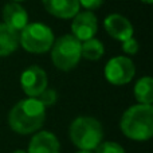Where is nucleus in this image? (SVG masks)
Wrapping results in <instances>:
<instances>
[{"instance_id": "f257e3e1", "label": "nucleus", "mask_w": 153, "mask_h": 153, "mask_svg": "<svg viewBox=\"0 0 153 153\" xmlns=\"http://www.w3.org/2000/svg\"><path fill=\"white\" fill-rule=\"evenodd\" d=\"M46 120V108L36 98L22 100L10 110L8 124L19 134H31L43 126Z\"/></svg>"}, {"instance_id": "f03ea898", "label": "nucleus", "mask_w": 153, "mask_h": 153, "mask_svg": "<svg viewBox=\"0 0 153 153\" xmlns=\"http://www.w3.org/2000/svg\"><path fill=\"white\" fill-rule=\"evenodd\" d=\"M121 130L128 138L134 141H148L153 136L152 105L137 103L124 111L120 121Z\"/></svg>"}, {"instance_id": "7ed1b4c3", "label": "nucleus", "mask_w": 153, "mask_h": 153, "mask_svg": "<svg viewBox=\"0 0 153 153\" xmlns=\"http://www.w3.org/2000/svg\"><path fill=\"white\" fill-rule=\"evenodd\" d=\"M70 140L82 151H94L103 138V128L94 117H76L69 129Z\"/></svg>"}, {"instance_id": "20e7f679", "label": "nucleus", "mask_w": 153, "mask_h": 153, "mask_svg": "<svg viewBox=\"0 0 153 153\" xmlns=\"http://www.w3.org/2000/svg\"><path fill=\"white\" fill-rule=\"evenodd\" d=\"M81 42L71 34L54 40L51 46V59L56 69L62 71L73 70L81 61Z\"/></svg>"}, {"instance_id": "39448f33", "label": "nucleus", "mask_w": 153, "mask_h": 153, "mask_svg": "<svg viewBox=\"0 0 153 153\" xmlns=\"http://www.w3.org/2000/svg\"><path fill=\"white\" fill-rule=\"evenodd\" d=\"M54 34L43 23H28L19 32V45L32 54H45L54 43Z\"/></svg>"}, {"instance_id": "423d86ee", "label": "nucleus", "mask_w": 153, "mask_h": 153, "mask_svg": "<svg viewBox=\"0 0 153 153\" xmlns=\"http://www.w3.org/2000/svg\"><path fill=\"white\" fill-rule=\"evenodd\" d=\"M105 78L109 83L121 86L129 83L136 74L134 63L128 56H114L105 66Z\"/></svg>"}, {"instance_id": "0eeeda50", "label": "nucleus", "mask_w": 153, "mask_h": 153, "mask_svg": "<svg viewBox=\"0 0 153 153\" xmlns=\"http://www.w3.org/2000/svg\"><path fill=\"white\" fill-rule=\"evenodd\" d=\"M47 74L42 67L32 65L28 66L20 75V86L24 94L30 98H38L45 89H47Z\"/></svg>"}, {"instance_id": "6e6552de", "label": "nucleus", "mask_w": 153, "mask_h": 153, "mask_svg": "<svg viewBox=\"0 0 153 153\" xmlns=\"http://www.w3.org/2000/svg\"><path fill=\"white\" fill-rule=\"evenodd\" d=\"M98 30V20L97 16L91 11H85L78 12L73 19L71 23V35H74L79 42L94 38Z\"/></svg>"}, {"instance_id": "1a4fd4ad", "label": "nucleus", "mask_w": 153, "mask_h": 153, "mask_svg": "<svg viewBox=\"0 0 153 153\" xmlns=\"http://www.w3.org/2000/svg\"><path fill=\"white\" fill-rule=\"evenodd\" d=\"M103 27L111 38L120 40V42H124V40L132 38L133 32H134L132 23L120 13H111V15L106 16V19L103 20Z\"/></svg>"}, {"instance_id": "9d476101", "label": "nucleus", "mask_w": 153, "mask_h": 153, "mask_svg": "<svg viewBox=\"0 0 153 153\" xmlns=\"http://www.w3.org/2000/svg\"><path fill=\"white\" fill-rule=\"evenodd\" d=\"M3 22L15 32H20L28 24V13L19 3L10 1L3 7Z\"/></svg>"}, {"instance_id": "9b49d317", "label": "nucleus", "mask_w": 153, "mask_h": 153, "mask_svg": "<svg viewBox=\"0 0 153 153\" xmlns=\"http://www.w3.org/2000/svg\"><path fill=\"white\" fill-rule=\"evenodd\" d=\"M27 153H61V144L55 134L42 130L31 138Z\"/></svg>"}, {"instance_id": "f8f14e48", "label": "nucleus", "mask_w": 153, "mask_h": 153, "mask_svg": "<svg viewBox=\"0 0 153 153\" xmlns=\"http://www.w3.org/2000/svg\"><path fill=\"white\" fill-rule=\"evenodd\" d=\"M42 3L50 15L59 19L74 18L81 8L78 0H42Z\"/></svg>"}, {"instance_id": "ddd939ff", "label": "nucleus", "mask_w": 153, "mask_h": 153, "mask_svg": "<svg viewBox=\"0 0 153 153\" xmlns=\"http://www.w3.org/2000/svg\"><path fill=\"white\" fill-rule=\"evenodd\" d=\"M19 47V34L0 23V56H8Z\"/></svg>"}, {"instance_id": "4468645a", "label": "nucleus", "mask_w": 153, "mask_h": 153, "mask_svg": "<svg viewBox=\"0 0 153 153\" xmlns=\"http://www.w3.org/2000/svg\"><path fill=\"white\" fill-rule=\"evenodd\" d=\"M134 97L138 103L152 105L153 102V81L151 76H143L134 85Z\"/></svg>"}, {"instance_id": "2eb2a0df", "label": "nucleus", "mask_w": 153, "mask_h": 153, "mask_svg": "<svg viewBox=\"0 0 153 153\" xmlns=\"http://www.w3.org/2000/svg\"><path fill=\"white\" fill-rule=\"evenodd\" d=\"M103 54H105V47L102 42L95 38H90L81 43V56L87 61H98L103 56Z\"/></svg>"}, {"instance_id": "dca6fc26", "label": "nucleus", "mask_w": 153, "mask_h": 153, "mask_svg": "<svg viewBox=\"0 0 153 153\" xmlns=\"http://www.w3.org/2000/svg\"><path fill=\"white\" fill-rule=\"evenodd\" d=\"M94 151L95 153H125V149L114 141H103Z\"/></svg>"}, {"instance_id": "f3484780", "label": "nucleus", "mask_w": 153, "mask_h": 153, "mask_svg": "<svg viewBox=\"0 0 153 153\" xmlns=\"http://www.w3.org/2000/svg\"><path fill=\"white\" fill-rule=\"evenodd\" d=\"M36 100L39 101L45 108H47V106H53L54 103L58 101V94H56V91L53 89H45L42 91V94H40Z\"/></svg>"}, {"instance_id": "a211bd4d", "label": "nucleus", "mask_w": 153, "mask_h": 153, "mask_svg": "<svg viewBox=\"0 0 153 153\" xmlns=\"http://www.w3.org/2000/svg\"><path fill=\"white\" fill-rule=\"evenodd\" d=\"M122 51L128 55H134L138 53V42L134 38H129V39L122 42Z\"/></svg>"}, {"instance_id": "6ab92c4d", "label": "nucleus", "mask_w": 153, "mask_h": 153, "mask_svg": "<svg viewBox=\"0 0 153 153\" xmlns=\"http://www.w3.org/2000/svg\"><path fill=\"white\" fill-rule=\"evenodd\" d=\"M79 5L86 8V11H94L103 4L105 0H78Z\"/></svg>"}, {"instance_id": "aec40b11", "label": "nucleus", "mask_w": 153, "mask_h": 153, "mask_svg": "<svg viewBox=\"0 0 153 153\" xmlns=\"http://www.w3.org/2000/svg\"><path fill=\"white\" fill-rule=\"evenodd\" d=\"M12 153H27V151H23V149H16V151H13Z\"/></svg>"}, {"instance_id": "412c9836", "label": "nucleus", "mask_w": 153, "mask_h": 153, "mask_svg": "<svg viewBox=\"0 0 153 153\" xmlns=\"http://www.w3.org/2000/svg\"><path fill=\"white\" fill-rule=\"evenodd\" d=\"M143 3H145V4H152L153 3V0H141Z\"/></svg>"}, {"instance_id": "4be33fe9", "label": "nucleus", "mask_w": 153, "mask_h": 153, "mask_svg": "<svg viewBox=\"0 0 153 153\" xmlns=\"http://www.w3.org/2000/svg\"><path fill=\"white\" fill-rule=\"evenodd\" d=\"M76 153H93V152L91 151H82V149H81V151L76 152Z\"/></svg>"}, {"instance_id": "5701e85b", "label": "nucleus", "mask_w": 153, "mask_h": 153, "mask_svg": "<svg viewBox=\"0 0 153 153\" xmlns=\"http://www.w3.org/2000/svg\"><path fill=\"white\" fill-rule=\"evenodd\" d=\"M12 1H16V3H19V1H23V0H12Z\"/></svg>"}]
</instances>
